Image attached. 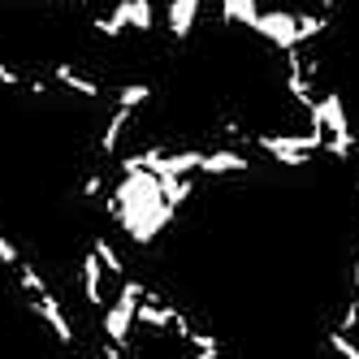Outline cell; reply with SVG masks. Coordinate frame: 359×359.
Wrapping results in <instances>:
<instances>
[]
</instances>
